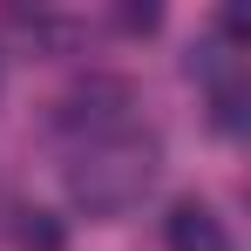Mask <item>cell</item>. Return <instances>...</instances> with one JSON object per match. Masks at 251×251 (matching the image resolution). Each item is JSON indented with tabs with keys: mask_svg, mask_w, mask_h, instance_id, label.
Returning a JSON list of instances; mask_svg holds the SVG:
<instances>
[{
	"mask_svg": "<svg viewBox=\"0 0 251 251\" xmlns=\"http://www.w3.org/2000/svg\"><path fill=\"white\" fill-rule=\"evenodd\" d=\"M116 21H123L129 34H150V27H156V21H163V14H156V7H123V14H116Z\"/></svg>",
	"mask_w": 251,
	"mask_h": 251,
	"instance_id": "obj_7",
	"label": "cell"
},
{
	"mask_svg": "<svg viewBox=\"0 0 251 251\" xmlns=\"http://www.w3.org/2000/svg\"><path fill=\"white\" fill-rule=\"evenodd\" d=\"M163 245L170 251H231V231L210 204H176L163 217Z\"/></svg>",
	"mask_w": 251,
	"mask_h": 251,
	"instance_id": "obj_3",
	"label": "cell"
},
{
	"mask_svg": "<svg viewBox=\"0 0 251 251\" xmlns=\"http://www.w3.org/2000/svg\"><path fill=\"white\" fill-rule=\"evenodd\" d=\"M14 238H21V251H68V231H61V217H48V210H27Z\"/></svg>",
	"mask_w": 251,
	"mask_h": 251,
	"instance_id": "obj_5",
	"label": "cell"
},
{
	"mask_svg": "<svg viewBox=\"0 0 251 251\" xmlns=\"http://www.w3.org/2000/svg\"><path fill=\"white\" fill-rule=\"evenodd\" d=\"M210 123L224 129V136H238V129H245V88H217V102H210Z\"/></svg>",
	"mask_w": 251,
	"mask_h": 251,
	"instance_id": "obj_6",
	"label": "cell"
},
{
	"mask_svg": "<svg viewBox=\"0 0 251 251\" xmlns=\"http://www.w3.org/2000/svg\"><path fill=\"white\" fill-rule=\"evenodd\" d=\"M183 75H190V82H210V88H245V68H238V54H231V48H190V54H183Z\"/></svg>",
	"mask_w": 251,
	"mask_h": 251,
	"instance_id": "obj_4",
	"label": "cell"
},
{
	"mask_svg": "<svg viewBox=\"0 0 251 251\" xmlns=\"http://www.w3.org/2000/svg\"><path fill=\"white\" fill-rule=\"evenodd\" d=\"M156 170H163V143L143 136V129H116V136H95V143L75 150L68 197H75V210H88V217H123L129 204L150 197Z\"/></svg>",
	"mask_w": 251,
	"mask_h": 251,
	"instance_id": "obj_1",
	"label": "cell"
},
{
	"mask_svg": "<svg viewBox=\"0 0 251 251\" xmlns=\"http://www.w3.org/2000/svg\"><path fill=\"white\" fill-rule=\"evenodd\" d=\"M217 27H224V34H245L251 14H245V7H224V14H217Z\"/></svg>",
	"mask_w": 251,
	"mask_h": 251,
	"instance_id": "obj_8",
	"label": "cell"
},
{
	"mask_svg": "<svg viewBox=\"0 0 251 251\" xmlns=\"http://www.w3.org/2000/svg\"><path fill=\"white\" fill-rule=\"evenodd\" d=\"M129 109H136V82H123V75H88V82H75L54 102V129L95 143V136L129 129Z\"/></svg>",
	"mask_w": 251,
	"mask_h": 251,
	"instance_id": "obj_2",
	"label": "cell"
}]
</instances>
